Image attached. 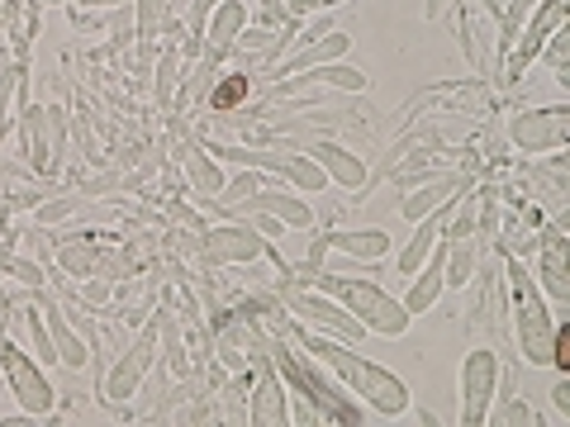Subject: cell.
Masks as SVG:
<instances>
[{"instance_id": "obj_1", "label": "cell", "mask_w": 570, "mask_h": 427, "mask_svg": "<svg viewBox=\"0 0 570 427\" xmlns=\"http://www.w3.org/2000/svg\"><path fill=\"white\" fill-rule=\"evenodd\" d=\"M285 337H291L299 351H309L318 366H328V376L343 385L352 399H362L376 418L409 414V385L390 366L366 361L362 351H352V342H337V337H324V332H299V328H291Z\"/></svg>"}, {"instance_id": "obj_2", "label": "cell", "mask_w": 570, "mask_h": 427, "mask_svg": "<svg viewBox=\"0 0 570 427\" xmlns=\"http://www.w3.org/2000/svg\"><path fill=\"white\" fill-rule=\"evenodd\" d=\"M266 356L276 361L281 380H291V385H295V395H299V399H309V404L318 408V418H324V423H347V427L371 423V408H366L362 399H352L337 380H328L324 370H318L314 356H309V351H299L291 337H266Z\"/></svg>"}, {"instance_id": "obj_3", "label": "cell", "mask_w": 570, "mask_h": 427, "mask_svg": "<svg viewBox=\"0 0 570 427\" xmlns=\"http://www.w3.org/2000/svg\"><path fill=\"white\" fill-rule=\"evenodd\" d=\"M314 290H324L333 295L337 305H343L356 324H362L366 332H381V337H404L409 324H414V314H409L395 295L385 290V285L376 280H362V276H337V271H318L314 280Z\"/></svg>"}, {"instance_id": "obj_4", "label": "cell", "mask_w": 570, "mask_h": 427, "mask_svg": "<svg viewBox=\"0 0 570 427\" xmlns=\"http://www.w3.org/2000/svg\"><path fill=\"white\" fill-rule=\"evenodd\" d=\"M509 266V314H513V342H519L523 361L532 366H551V337H557V318H551L547 295L538 290L528 266L504 261Z\"/></svg>"}, {"instance_id": "obj_5", "label": "cell", "mask_w": 570, "mask_h": 427, "mask_svg": "<svg viewBox=\"0 0 570 427\" xmlns=\"http://www.w3.org/2000/svg\"><path fill=\"white\" fill-rule=\"evenodd\" d=\"M205 148L219 157V162H234V167H253V171H276L285 176L295 190L318 195L328 190V171L314 162L309 152H295V148H247V142H205Z\"/></svg>"}, {"instance_id": "obj_6", "label": "cell", "mask_w": 570, "mask_h": 427, "mask_svg": "<svg viewBox=\"0 0 570 427\" xmlns=\"http://www.w3.org/2000/svg\"><path fill=\"white\" fill-rule=\"evenodd\" d=\"M0 380H6L14 404H20L24 414H33L39 423L52 414V404H58V389H52V380H48V366H39V356L14 342L10 332H0Z\"/></svg>"}, {"instance_id": "obj_7", "label": "cell", "mask_w": 570, "mask_h": 427, "mask_svg": "<svg viewBox=\"0 0 570 427\" xmlns=\"http://www.w3.org/2000/svg\"><path fill=\"white\" fill-rule=\"evenodd\" d=\"M281 305L291 309L295 324H305L309 332H324V337H337V342H366V328L337 305L333 295L314 290V285H281Z\"/></svg>"}, {"instance_id": "obj_8", "label": "cell", "mask_w": 570, "mask_h": 427, "mask_svg": "<svg viewBox=\"0 0 570 427\" xmlns=\"http://www.w3.org/2000/svg\"><path fill=\"white\" fill-rule=\"evenodd\" d=\"M20 148H24L29 171L58 176L62 157H67V110H58V105H24L20 110Z\"/></svg>"}, {"instance_id": "obj_9", "label": "cell", "mask_w": 570, "mask_h": 427, "mask_svg": "<svg viewBox=\"0 0 570 427\" xmlns=\"http://www.w3.org/2000/svg\"><path fill=\"white\" fill-rule=\"evenodd\" d=\"M153 361H157V324L148 318V324L110 356V366H105V376H100V399L105 404H129L142 389V380H148Z\"/></svg>"}, {"instance_id": "obj_10", "label": "cell", "mask_w": 570, "mask_h": 427, "mask_svg": "<svg viewBox=\"0 0 570 427\" xmlns=\"http://www.w3.org/2000/svg\"><path fill=\"white\" fill-rule=\"evenodd\" d=\"M566 14H570V0H538L532 6V14L523 20V29H519V39L509 43V58H504V86H513V81H523V71L538 62V52H542V43L551 39L557 29H566Z\"/></svg>"}, {"instance_id": "obj_11", "label": "cell", "mask_w": 570, "mask_h": 427, "mask_svg": "<svg viewBox=\"0 0 570 427\" xmlns=\"http://www.w3.org/2000/svg\"><path fill=\"white\" fill-rule=\"evenodd\" d=\"M499 356L490 347H475L466 351V361H461V418L466 427H480L490 423V408H494V389H499Z\"/></svg>"}, {"instance_id": "obj_12", "label": "cell", "mask_w": 570, "mask_h": 427, "mask_svg": "<svg viewBox=\"0 0 570 427\" xmlns=\"http://www.w3.org/2000/svg\"><path fill=\"white\" fill-rule=\"evenodd\" d=\"M509 142L519 152H561L570 142V105H542V110H523L509 119Z\"/></svg>"}, {"instance_id": "obj_13", "label": "cell", "mask_w": 570, "mask_h": 427, "mask_svg": "<svg viewBox=\"0 0 570 427\" xmlns=\"http://www.w3.org/2000/svg\"><path fill=\"white\" fill-rule=\"evenodd\" d=\"M314 91L362 96V91H366V71H362V67H352V62H324V67H309V71H299V77L272 81V91H266V105H285V100H299V96H314Z\"/></svg>"}, {"instance_id": "obj_14", "label": "cell", "mask_w": 570, "mask_h": 427, "mask_svg": "<svg viewBox=\"0 0 570 427\" xmlns=\"http://www.w3.org/2000/svg\"><path fill=\"white\" fill-rule=\"evenodd\" d=\"M200 247L209 266H253L266 257V238L253 224L243 219H224V224H205L200 228Z\"/></svg>"}, {"instance_id": "obj_15", "label": "cell", "mask_w": 570, "mask_h": 427, "mask_svg": "<svg viewBox=\"0 0 570 427\" xmlns=\"http://www.w3.org/2000/svg\"><path fill=\"white\" fill-rule=\"evenodd\" d=\"M247 423L253 427L291 423V395H285V380H281L272 356H257L253 361V380H247Z\"/></svg>"}, {"instance_id": "obj_16", "label": "cell", "mask_w": 570, "mask_h": 427, "mask_svg": "<svg viewBox=\"0 0 570 427\" xmlns=\"http://www.w3.org/2000/svg\"><path fill=\"white\" fill-rule=\"evenodd\" d=\"M253 214H272L281 219L285 228H295V234H314V209L305 205V195H291V190H276V186H257L247 200H238L234 209L224 214V219H253Z\"/></svg>"}, {"instance_id": "obj_17", "label": "cell", "mask_w": 570, "mask_h": 427, "mask_svg": "<svg viewBox=\"0 0 570 427\" xmlns=\"http://www.w3.org/2000/svg\"><path fill=\"white\" fill-rule=\"evenodd\" d=\"M352 52V33L343 29H328L324 39H314V43H299L291 48L281 62H272L266 71H272V81H285V77H299V71H309V67H324V62H343Z\"/></svg>"}, {"instance_id": "obj_18", "label": "cell", "mask_w": 570, "mask_h": 427, "mask_svg": "<svg viewBox=\"0 0 570 427\" xmlns=\"http://www.w3.org/2000/svg\"><path fill=\"white\" fill-rule=\"evenodd\" d=\"M243 29H247V6H243V0H219V6L209 10L205 29H200V52H205L209 62L224 67Z\"/></svg>"}, {"instance_id": "obj_19", "label": "cell", "mask_w": 570, "mask_h": 427, "mask_svg": "<svg viewBox=\"0 0 570 427\" xmlns=\"http://www.w3.org/2000/svg\"><path fill=\"white\" fill-rule=\"evenodd\" d=\"M475 190V176L471 171H442V176H433V181H423L409 200L400 205V214L409 224H419L423 214H433V209H442V205H452V200H461V195H471Z\"/></svg>"}, {"instance_id": "obj_20", "label": "cell", "mask_w": 570, "mask_h": 427, "mask_svg": "<svg viewBox=\"0 0 570 427\" xmlns=\"http://www.w3.org/2000/svg\"><path fill=\"white\" fill-rule=\"evenodd\" d=\"M43 324H48V337H52V347H58V361H62L67 370H81L86 361H91V342H86L81 328L67 318V309H62L58 295L43 299Z\"/></svg>"}, {"instance_id": "obj_21", "label": "cell", "mask_w": 570, "mask_h": 427, "mask_svg": "<svg viewBox=\"0 0 570 427\" xmlns=\"http://www.w3.org/2000/svg\"><path fill=\"white\" fill-rule=\"evenodd\" d=\"M538 290L551 305H570V266H566V238L561 228H547L542 234V257H538Z\"/></svg>"}, {"instance_id": "obj_22", "label": "cell", "mask_w": 570, "mask_h": 427, "mask_svg": "<svg viewBox=\"0 0 570 427\" xmlns=\"http://www.w3.org/2000/svg\"><path fill=\"white\" fill-rule=\"evenodd\" d=\"M309 157H314V162L318 167H324L328 171V181L333 186H343V190H356V195H366V181H371V171H366V162H362V157H356V152H347L343 148V142H309V148H305Z\"/></svg>"}, {"instance_id": "obj_23", "label": "cell", "mask_w": 570, "mask_h": 427, "mask_svg": "<svg viewBox=\"0 0 570 427\" xmlns=\"http://www.w3.org/2000/svg\"><path fill=\"white\" fill-rule=\"evenodd\" d=\"M181 167H186L190 195H200L205 205H214V200H219V190H224V181H228V176H224L219 157H214V152L205 148V142H195V138L186 142V148H181Z\"/></svg>"}, {"instance_id": "obj_24", "label": "cell", "mask_w": 570, "mask_h": 427, "mask_svg": "<svg viewBox=\"0 0 570 427\" xmlns=\"http://www.w3.org/2000/svg\"><path fill=\"white\" fill-rule=\"evenodd\" d=\"M442 290H448V280H442V238H438V247H433V252H428V261L419 266L414 276H409V290H404L400 305L419 318V314H428V309L438 305Z\"/></svg>"}, {"instance_id": "obj_25", "label": "cell", "mask_w": 570, "mask_h": 427, "mask_svg": "<svg viewBox=\"0 0 570 427\" xmlns=\"http://www.w3.org/2000/svg\"><path fill=\"white\" fill-rule=\"evenodd\" d=\"M100 261H105V247H100L91 234L67 238V242H58V252H52V266H58L62 276H71V280L100 276Z\"/></svg>"}, {"instance_id": "obj_26", "label": "cell", "mask_w": 570, "mask_h": 427, "mask_svg": "<svg viewBox=\"0 0 570 427\" xmlns=\"http://www.w3.org/2000/svg\"><path fill=\"white\" fill-rule=\"evenodd\" d=\"M167 10H171V0H134V39H138L142 62L157 58V43L167 33Z\"/></svg>"}, {"instance_id": "obj_27", "label": "cell", "mask_w": 570, "mask_h": 427, "mask_svg": "<svg viewBox=\"0 0 570 427\" xmlns=\"http://www.w3.org/2000/svg\"><path fill=\"white\" fill-rule=\"evenodd\" d=\"M328 252H343L352 261H381L390 257V234L385 228H347V234H324Z\"/></svg>"}, {"instance_id": "obj_28", "label": "cell", "mask_w": 570, "mask_h": 427, "mask_svg": "<svg viewBox=\"0 0 570 427\" xmlns=\"http://www.w3.org/2000/svg\"><path fill=\"white\" fill-rule=\"evenodd\" d=\"M475 266H480L475 238H442V280H448V290H466L475 280Z\"/></svg>"}, {"instance_id": "obj_29", "label": "cell", "mask_w": 570, "mask_h": 427, "mask_svg": "<svg viewBox=\"0 0 570 427\" xmlns=\"http://www.w3.org/2000/svg\"><path fill=\"white\" fill-rule=\"evenodd\" d=\"M247 86H253V77H247V71H219V77H214V86H209V96H205L209 115H214V119L238 115V105L247 100Z\"/></svg>"}, {"instance_id": "obj_30", "label": "cell", "mask_w": 570, "mask_h": 427, "mask_svg": "<svg viewBox=\"0 0 570 427\" xmlns=\"http://www.w3.org/2000/svg\"><path fill=\"white\" fill-rule=\"evenodd\" d=\"M247 380H253V370L219 380V408H214L219 423H247Z\"/></svg>"}, {"instance_id": "obj_31", "label": "cell", "mask_w": 570, "mask_h": 427, "mask_svg": "<svg viewBox=\"0 0 570 427\" xmlns=\"http://www.w3.org/2000/svg\"><path fill=\"white\" fill-rule=\"evenodd\" d=\"M490 423H504V427H538L542 418H538V408H532V404H519V399H513V404H499Z\"/></svg>"}, {"instance_id": "obj_32", "label": "cell", "mask_w": 570, "mask_h": 427, "mask_svg": "<svg viewBox=\"0 0 570 427\" xmlns=\"http://www.w3.org/2000/svg\"><path fill=\"white\" fill-rule=\"evenodd\" d=\"M81 295H86V305H91L96 314H110V305H115V285L105 280V276H86L81 280Z\"/></svg>"}, {"instance_id": "obj_33", "label": "cell", "mask_w": 570, "mask_h": 427, "mask_svg": "<svg viewBox=\"0 0 570 427\" xmlns=\"http://www.w3.org/2000/svg\"><path fill=\"white\" fill-rule=\"evenodd\" d=\"M219 6V0H190V20H186V29L200 39V29H205V20H209V10Z\"/></svg>"}, {"instance_id": "obj_34", "label": "cell", "mask_w": 570, "mask_h": 427, "mask_svg": "<svg viewBox=\"0 0 570 427\" xmlns=\"http://www.w3.org/2000/svg\"><path fill=\"white\" fill-rule=\"evenodd\" d=\"M58 6H71V10H129L134 0H58Z\"/></svg>"}, {"instance_id": "obj_35", "label": "cell", "mask_w": 570, "mask_h": 427, "mask_svg": "<svg viewBox=\"0 0 570 427\" xmlns=\"http://www.w3.org/2000/svg\"><path fill=\"white\" fill-rule=\"evenodd\" d=\"M551 404H557V414H561V418H570V385H566V380L551 385Z\"/></svg>"}, {"instance_id": "obj_36", "label": "cell", "mask_w": 570, "mask_h": 427, "mask_svg": "<svg viewBox=\"0 0 570 427\" xmlns=\"http://www.w3.org/2000/svg\"><path fill=\"white\" fill-rule=\"evenodd\" d=\"M333 6H343V0H305V20L309 14H328Z\"/></svg>"}, {"instance_id": "obj_37", "label": "cell", "mask_w": 570, "mask_h": 427, "mask_svg": "<svg viewBox=\"0 0 570 427\" xmlns=\"http://www.w3.org/2000/svg\"><path fill=\"white\" fill-rule=\"evenodd\" d=\"M285 6V14H291V20H305V0H281Z\"/></svg>"}, {"instance_id": "obj_38", "label": "cell", "mask_w": 570, "mask_h": 427, "mask_svg": "<svg viewBox=\"0 0 570 427\" xmlns=\"http://www.w3.org/2000/svg\"><path fill=\"white\" fill-rule=\"evenodd\" d=\"M490 6H504V0H490Z\"/></svg>"}]
</instances>
